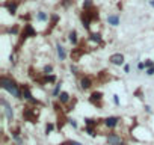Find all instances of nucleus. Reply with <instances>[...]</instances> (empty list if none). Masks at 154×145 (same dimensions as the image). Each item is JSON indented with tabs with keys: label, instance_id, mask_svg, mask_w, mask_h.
Instances as JSON below:
<instances>
[{
	"label": "nucleus",
	"instance_id": "obj_3",
	"mask_svg": "<svg viewBox=\"0 0 154 145\" xmlns=\"http://www.w3.org/2000/svg\"><path fill=\"white\" fill-rule=\"evenodd\" d=\"M38 116H39V109L35 106H24L23 107V118L24 121H29L32 124H35L38 121Z\"/></svg>",
	"mask_w": 154,
	"mask_h": 145
},
{
	"label": "nucleus",
	"instance_id": "obj_6",
	"mask_svg": "<svg viewBox=\"0 0 154 145\" xmlns=\"http://www.w3.org/2000/svg\"><path fill=\"white\" fill-rule=\"evenodd\" d=\"M86 51V44H85V41H82L76 49H73V51H71V57H73V61H79L80 59V56H82L83 53Z\"/></svg>",
	"mask_w": 154,
	"mask_h": 145
},
{
	"label": "nucleus",
	"instance_id": "obj_12",
	"mask_svg": "<svg viewBox=\"0 0 154 145\" xmlns=\"http://www.w3.org/2000/svg\"><path fill=\"white\" fill-rule=\"evenodd\" d=\"M91 86H92V79L89 76H85L82 80H80V88H82L83 91H86V89H89Z\"/></svg>",
	"mask_w": 154,
	"mask_h": 145
},
{
	"label": "nucleus",
	"instance_id": "obj_15",
	"mask_svg": "<svg viewBox=\"0 0 154 145\" xmlns=\"http://www.w3.org/2000/svg\"><path fill=\"white\" fill-rule=\"evenodd\" d=\"M110 80V76L107 74V71H101L100 72V77H98V82L100 83H104V82H107Z\"/></svg>",
	"mask_w": 154,
	"mask_h": 145
},
{
	"label": "nucleus",
	"instance_id": "obj_1",
	"mask_svg": "<svg viewBox=\"0 0 154 145\" xmlns=\"http://www.w3.org/2000/svg\"><path fill=\"white\" fill-rule=\"evenodd\" d=\"M0 86H2L3 89H6L9 94H12L14 97L23 98L21 86H20V85L14 80V79H9V77H6V76H2V77H0Z\"/></svg>",
	"mask_w": 154,
	"mask_h": 145
},
{
	"label": "nucleus",
	"instance_id": "obj_13",
	"mask_svg": "<svg viewBox=\"0 0 154 145\" xmlns=\"http://www.w3.org/2000/svg\"><path fill=\"white\" fill-rule=\"evenodd\" d=\"M118 121H119L118 116H109V118H106V120H104V124H106L107 127L113 129V127H115L116 124H118Z\"/></svg>",
	"mask_w": 154,
	"mask_h": 145
},
{
	"label": "nucleus",
	"instance_id": "obj_20",
	"mask_svg": "<svg viewBox=\"0 0 154 145\" xmlns=\"http://www.w3.org/2000/svg\"><path fill=\"white\" fill-rule=\"evenodd\" d=\"M91 41H95L98 44H101V36H100V34H91Z\"/></svg>",
	"mask_w": 154,
	"mask_h": 145
},
{
	"label": "nucleus",
	"instance_id": "obj_29",
	"mask_svg": "<svg viewBox=\"0 0 154 145\" xmlns=\"http://www.w3.org/2000/svg\"><path fill=\"white\" fill-rule=\"evenodd\" d=\"M146 74H148V76H153V74H154V67H153V68H148V70H146Z\"/></svg>",
	"mask_w": 154,
	"mask_h": 145
},
{
	"label": "nucleus",
	"instance_id": "obj_23",
	"mask_svg": "<svg viewBox=\"0 0 154 145\" xmlns=\"http://www.w3.org/2000/svg\"><path fill=\"white\" fill-rule=\"evenodd\" d=\"M51 71H53V67H51V65H47V67L44 68V74L49 76V74H51Z\"/></svg>",
	"mask_w": 154,
	"mask_h": 145
},
{
	"label": "nucleus",
	"instance_id": "obj_14",
	"mask_svg": "<svg viewBox=\"0 0 154 145\" xmlns=\"http://www.w3.org/2000/svg\"><path fill=\"white\" fill-rule=\"evenodd\" d=\"M66 121H70V120L65 116L64 112H61V114H57V129H62V127L65 126V122H66Z\"/></svg>",
	"mask_w": 154,
	"mask_h": 145
},
{
	"label": "nucleus",
	"instance_id": "obj_16",
	"mask_svg": "<svg viewBox=\"0 0 154 145\" xmlns=\"http://www.w3.org/2000/svg\"><path fill=\"white\" fill-rule=\"evenodd\" d=\"M56 49H57V56H59V59H61V61H64V59L66 57V53H65L64 47H62L61 44H57V45H56Z\"/></svg>",
	"mask_w": 154,
	"mask_h": 145
},
{
	"label": "nucleus",
	"instance_id": "obj_7",
	"mask_svg": "<svg viewBox=\"0 0 154 145\" xmlns=\"http://www.w3.org/2000/svg\"><path fill=\"white\" fill-rule=\"evenodd\" d=\"M89 101H91V104H94V106H97V107H103V94L98 91L92 92L91 97H89Z\"/></svg>",
	"mask_w": 154,
	"mask_h": 145
},
{
	"label": "nucleus",
	"instance_id": "obj_24",
	"mask_svg": "<svg viewBox=\"0 0 154 145\" xmlns=\"http://www.w3.org/2000/svg\"><path fill=\"white\" fill-rule=\"evenodd\" d=\"M91 6H92V0H85L83 2V9H88Z\"/></svg>",
	"mask_w": 154,
	"mask_h": 145
},
{
	"label": "nucleus",
	"instance_id": "obj_21",
	"mask_svg": "<svg viewBox=\"0 0 154 145\" xmlns=\"http://www.w3.org/2000/svg\"><path fill=\"white\" fill-rule=\"evenodd\" d=\"M36 18L39 20V21H45V20H47V15L44 14V12H38V15H36Z\"/></svg>",
	"mask_w": 154,
	"mask_h": 145
},
{
	"label": "nucleus",
	"instance_id": "obj_27",
	"mask_svg": "<svg viewBox=\"0 0 154 145\" xmlns=\"http://www.w3.org/2000/svg\"><path fill=\"white\" fill-rule=\"evenodd\" d=\"M145 67L146 68H153V62L151 61H145Z\"/></svg>",
	"mask_w": 154,
	"mask_h": 145
},
{
	"label": "nucleus",
	"instance_id": "obj_22",
	"mask_svg": "<svg viewBox=\"0 0 154 145\" xmlns=\"http://www.w3.org/2000/svg\"><path fill=\"white\" fill-rule=\"evenodd\" d=\"M59 145H82V144L77 142V141H66V142H62V144H59Z\"/></svg>",
	"mask_w": 154,
	"mask_h": 145
},
{
	"label": "nucleus",
	"instance_id": "obj_4",
	"mask_svg": "<svg viewBox=\"0 0 154 145\" xmlns=\"http://www.w3.org/2000/svg\"><path fill=\"white\" fill-rule=\"evenodd\" d=\"M36 35V32L33 30V27L30 24H24V29H23V32L20 34V39H18V44H17V47H15V50H20V45H21L26 39H27L29 36H35Z\"/></svg>",
	"mask_w": 154,
	"mask_h": 145
},
{
	"label": "nucleus",
	"instance_id": "obj_31",
	"mask_svg": "<svg viewBox=\"0 0 154 145\" xmlns=\"http://www.w3.org/2000/svg\"><path fill=\"white\" fill-rule=\"evenodd\" d=\"M138 68H139V70H144V68H145V64H142V62H140V64L138 65Z\"/></svg>",
	"mask_w": 154,
	"mask_h": 145
},
{
	"label": "nucleus",
	"instance_id": "obj_11",
	"mask_svg": "<svg viewBox=\"0 0 154 145\" xmlns=\"http://www.w3.org/2000/svg\"><path fill=\"white\" fill-rule=\"evenodd\" d=\"M109 61H110L113 65H123V64H124V55L115 53V55H112V56L109 57Z\"/></svg>",
	"mask_w": 154,
	"mask_h": 145
},
{
	"label": "nucleus",
	"instance_id": "obj_9",
	"mask_svg": "<svg viewBox=\"0 0 154 145\" xmlns=\"http://www.w3.org/2000/svg\"><path fill=\"white\" fill-rule=\"evenodd\" d=\"M0 104L5 107V114H6V118H8V121L12 122V120H14V112H12V107L9 106V103L5 100V98H2L0 100Z\"/></svg>",
	"mask_w": 154,
	"mask_h": 145
},
{
	"label": "nucleus",
	"instance_id": "obj_19",
	"mask_svg": "<svg viewBox=\"0 0 154 145\" xmlns=\"http://www.w3.org/2000/svg\"><path fill=\"white\" fill-rule=\"evenodd\" d=\"M70 41L73 44H77V32L76 30H71L70 32Z\"/></svg>",
	"mask_w": 154,
	"mask_h": 145
},
{
	"label": "nucleus",
	"instance_id": "obj_30",
	"mask_svg": "<svg viewBox=\"0 0 154 145\" xmlns=\"http://www.w3.org/2000/svg\"><path fill=\"white\" fill-rule=\"evenodd\" d=\"M113 103H115V104H119V98H118V95H113Z\"/></svg>",
	"mask_w": 154,
	"mask_h": 145
},
{
	"label": "nucleus",
	"instance_id": "obj_18",
	"mask_svg": "<svg viewBox=\"0 0 154 145\" xmlns=\"http://www.w3.org/2000/svg\"><path fill=\"white\" fill-rule=\"evenodd\" d=\"M70 100V94L68 92H61V94H59V101L61 103H66Z\"/></svg>",
	"mask_w": 154,
	"mask_h": 145
},
{
	"label": "nucleus",
	"instance_id": "obj_25",
	"mask_svg": "<svg viewBox=\"0 0 154 145\" xmlns=\"http://www.w3.org/2000/svg\"><path fill=\"white\" fill-rule=\"evenodd\" d=\"M61 85L62 83H56V88L53 91V95H59V91H61Z\"/></svg>",
	"mask_w": 154,
	"mask_h": 145
},
{
	"label": "nucleus",
	"instance_id": "obj_17",
	"mask_svg": "<svg viewBox=\"0 0 154 145\" xmlns=\"http://www.w3.org/2000/svg\"><path fill=\"white\" fill-rule=\"evenodd\" d=\"M107 21H109V24H112V26H118L119 18H118L116 15H109V17H107Z\"/></svg>",
	"mask_w": 154,
	"mask_h": 145
},
{
	"label": "nucleus",
	"instance_id": "obj_8",
	"mask_svg": "<svg viewBox=\"0 0 154 145\" xmlns=\"http://www.w3.org/2000/svg\"><path fill=\"white\" fill-rule=\"evenodd\" d=\"M107 144L109 145H124V141L121 139L119 135H116L115 131H112V133L107 135Z\"/></svg>",
	"mask_w": 154,
	"mask_h": 145
},
{
	"label": "nucleus",
	"instance_id": "obj_5",
	"mask_svg": "<svg viewBox=\"0 0 154 145\" xmlns=\"http://www.w3.org/2000/svg\"><path fill=\"white\" fill-rule=\"evenodd\" d=\"M21 86V92H23V97L26 98V100H29L30 103H33L36 106H41V101L39 100H36V98H33V95H32V92H30V88H29V85H20Z\"/></svg>",
	"mask_w": 154,
	"mask_h": 145
},
{
	"label": "nucleus",
	"instance_id": "obj_33",
	"mask_svg": "<svg viewBox=\"0 0 154 145\" xmlns=\"http://www.w3.org/2000/svg\"><path fill=\"white\" fill-rule=\"evenodd\" d=\"M145 110H146V112H148V114H150V112H151V107H150V106H145Z\"/></svg>",
	"mask_w": 154,
	"mask_h": 145
},
{
	"label": "nucleus",
	"instance_id": "obj_28",
	"mask_svg": "<svg viewBox=\"0 0 154 145\" xmlns=\"http://www.w3.org/2000/svg\"><path fill=\"white\" fill-rule=\"evenodd\" d=\"M68 122H70V126H73V127H74V129H77V122H76L74 120H70Z\"/></svg>",
	"mask_w": 154,
	"mask_h": 145
},
{
	"label": "nucleus",
	"instance_id": "obj_10",
	"mask_svg": "<svg viewBox=\"0 0 154 145\" xmlns=\"http://www.w3.org/2000/svg\"><path fill=\"white\" fill-rule=\"evenodd\" d=\"M18 5H20V0H8V2L5 3V8L8 9L11 14H15Z\"/></svg>",
	"mask_w": 154,
	"mask_h": 145
},
{
	"label": "nucleus",
	"instance_id": "obj_2",
	"mask_svg": "<svg viewBox=\"0 0 154 145\" xmlns=\"http://www.w3.org/2000/svg\"><path fill=\"white\" fill-rule=\"evenodd\" d=\"M82 23H83V27L86 30L91 29V21H94V20H98V9L95 8V6H91V8L88 9H83L82 12Z\"/></svg>",
	"mask_w": 154,
	"mask_h": 145
},
{
	"label": "nucleus",
	"instance_id": "obj_26",
	"mask_svg": "<svg viewBox=\"0 0 154 145\" xmlns=\"http://www.w3.org/2000/svg\"><path fill=\"white\" fill-rule=\"evenodd\" d=\"M53 129H55V126H53V124H47V126H45V133L49 135Z\"/></svg>",
	"mask_w": 154,
	"mask_h": 145
},
{
	"label": "nucleus",
	"instance_id": "obj_32",
	"mask_svg": "<svg viewBox=\"0 0 154 145\" xmlns=\"http://www.w3.org/2000/svg\"><path fill=\"white\" fill-rule=\"evenodd\" d=\"M124 71H125V72L130 71V67H129V65H125V67H124Z\"/></svg>",
	"mask_w": 154,
	"mask_h": 145
},
{
	"label": "nucleus",
	"instance_id": "obj_34",
	"mask_svg": "<svg viewBox=\"0 0 154 145\" xmlns=\"http://www.w3.org/2000/svg\"><path fill=\"white\" fill-rule=\"evenodd\" d=\"M151 6H153V8H154V0H151Z\"/></svg>",
	"mask_w": 154,
	"mask_h": 145
}]
</instances>
